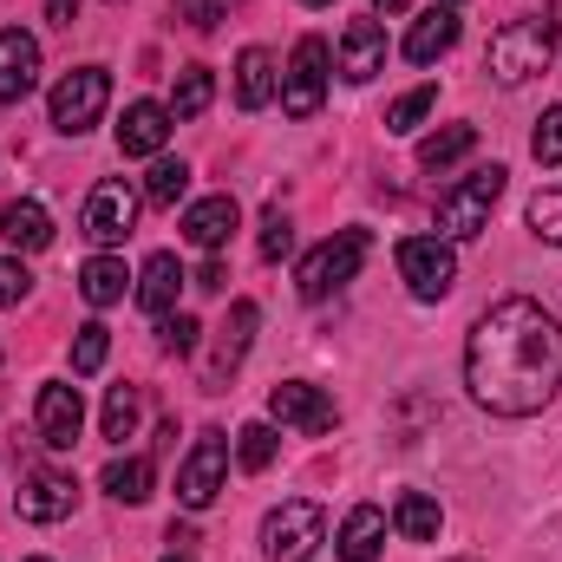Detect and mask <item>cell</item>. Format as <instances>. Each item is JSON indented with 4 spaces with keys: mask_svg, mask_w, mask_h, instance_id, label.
<instances>
[{
    "mask_svg": "<svg viewBox=\"0 0 562 562\" xmlns=\"http://www.w3.org/2000/svg\"><path fill=\"white\" fill-rule=\"evenodd\" d=\"M464 386L497 419L543 413L562 393V321L530 294L484 307L464 340Z\"/></svg>",
    "mask_w": 562,
    "mask_h": 562,
    "instance_id": "obj_1",
    "label": "cell"
},
{
    "mask_svg": "<svg viewBox=\"0 0 562 562\" xmlns=\"http://www.w3.org/2000/svg\"><path fill=\"white\" fill-rule=\"evenodd\" d=\"M504 183H510V170H504V164H484V170H471L464 183H451V190L438 196V236H445V243H471V236L491 223V210H497Z\"/></svg>",
    "mask_w": 562,
    "mask_h": 562,
    "instance_id": "obj_2",
    "label": "cell"
},
{
    "mask_svg": "<svg viewBox=\"0 0 562 562\" xmlns=\"http://www.w3.org/2000/svg\"><path fill=\"white\" fill-rule=\"evenodd\" d=\"M367 249H373V236L367 229H334L301 269H294V288H301V301H327V294H340L347 281L360 276V262H367Z\"/></svg>",
    "mask_w": 562,
    "mask_h": 562,
    "instance_id": "obj_3",
    "label": "cell"
},
{
    "mask_svg": "<svg viewBox=\"0 0 562 562\" xmlns=\"http://www.w3.org/2000/svg\"><path fill=\"white\" fill-rule=\"evenodd\" d=\"M550 53H557L550 20H510V26L491 40V79H497V86H524V79H537V72L550 66Z\"/></svg>",
    "mask_w": 562,
    "mask_h": 562,
    "instance_id": "obj_4",
    "label": "cell"
},
{
    "mask_svg": "<svg viewBox=\"0 0 562 562\" xmlns=\"http://www.w3.org/2000/svg\"><path fill=\"white\" fill-rule=\"evenodd\" d=\"M53 125L66 132V138H86L99 119H105V105H112V72L105 66H72L59 86H53Z\"/></svg>",
    "mask_w": 562,
    "mask_h": 562,
    "instance_id": "obj_5",
    "label": "cell"
},
{
    "mask_svg": "<svg viewBox=\"0 0 562 562\" xmlns=\"http://www.w3.org/2000/svg\"><path fill=\"white\" fill-rule=\"evenodd\" d=\"M327 79H334V46H327L321 33H307V40L294 46L288 72H281V112H288V119H314L321 99H327Z\"/></svg>",
    "mask_w": 562,
    "mask_h": 562,
    "instance_id": "obj_6",
    "label": "cell"
},
{
    "mask_svg": "<svg viewBox=\"0 0 562 562\" xmlns=\"http://www.w3.org/2000/svg\"><path fill=\"white\" fill-rule=\"evenodd\" d=\"M321 543H327V517H321V504H307V497H288L281 510L262 517V550L276 562H307Z\"/></svg>",
    "mask_w": 562,
    "mask_h": 562,
    "instance_id": "obj_7",
    "label": "cell"
},
{
    "mask_svg": "<svg viewBox=\"0 0 562 562\" xmlns=\"http://www.w3.org/2000/svg\"><path fill=\"white\" fill-rule=\"evenodd\" d=\"M138 190L125 183V177H105L92 196H86V210H79V229H86V243H99V249H119L132 229H138Z\"/></svg>",
    "mask_w": 562,
    "mask_h": 562,
    "instance_id": "obj_8",
    "label": "cell"
},
{
    "mask_svg": "<svg viewBox=\"0 0 562 562\" xmlns=\"http://www.w3.org/2000/svg\"><path fill=\"white\" fill-rule=\"evenodd\" d=\"M223 477H229V438L223 431H203L190 445V458L177 464V504L183 510H210L223 497Z\"/></svg>",
    "mask_w": 562,
    "mask_h": 562,
    "instance_id": "obj_9",
    "label": "cell"
},
{
    "mask_svg": "<svg viewBox=\"0 0 562 562\" xmlns=\"http://www.w3.org/2000/svg\"><path fill=\"white\" fill-rule=\"evenodd\" d=\"M400 281L413 288V301H445L458 288V256L445 236H406L400 243Z\"/></svg>",
    "mask_w": 562,
    "mask_h": 562,
    "instance_id": "obj_10",
    "label": "cell"
},
{
    "mask_svg": "<svg viewBox=\"0 0 562 562\" xmlns=\"http://www.w3.org/2000/svg\"><path fill=\"white\" fill-rule=\"evenodd\" d=\"M256 327H262V307H256V301H236L229 321H223V334H216V347H210V360H203V386H210V393H223V386L236 380V367L249 360Z\"/></svg>",
    "mask_w": 562,
    "mask_h": 562,
    "instance_id": "obj_11",
    "label": "cell"
},
{
    "mask_svg": "<svg viewBox=\"0 0 562 562\" xmlns=\"http://www.w3.org/2000/svg\"><path fill=\"white\" fill-rule=\"evenodd\" d=\"M269 419L294 425V431H307V438H321V431H334L340 406H334L321 386H307V380H281L276 393H269Z\"/></svg>",
    "mask_w": 562,
    "mask_h": 562,
    "instance_id": "obj_12",
    "label": "cell"
},
{
    "mask_svg": "<svg viewBox=\"0 0 562 562\" xmlns=\"http://www.w3.org/2000/svg\"><path fill=\"white\" fill-rule=\"evenodd\" d=\"M33 425H40V445H46V451H72V445H79V425H86V400H79V386H66V380L40 386Z\"/></svg>",
    "mask_w": 562,
    "mask_h": 562,
    "instance_id": "obj_13",
    "label": "cell"
},
{
    "mask_svg": "<svg viewBox=\"0 0 562 562\" xmlns=\"http://www.w3.org/2000/svg\"><path fill=\"white\" fill-rule=\"evenodd\" d=\"M13 504H20V524H59V517H72L79 484H72L66 471H26Z\"/></svg>",
    "mask_w": 562,
    "mask_h": 562,
    "instance_id": "obj_14",
    "label": "cell"
},
{
    "mask_svg": "<svg viewBox=\"0 0 562 562\" xmlns=\"http://www.w3.org/2000/svg\"><path fill=\"white\" fill-rule=\"evenodd\" d=\"M380 72H386V26L380 20H347V33H340V79L367 86Z\"/></svg>",
    "mask_w": 562,
    "mask_h": 562,
    "instance_id": "obj_15",
    "label": "cell"
},
{
    "mask_svg": "<svg viewBox=\"0 0 562 562\" xmlns=\"http://www.w3.org/2000/svg\"><path fill=\"white\" fill-rule=\"evenodd\" d=\"M33 86H40V40L7 26L0 33V105H20Z\"/></svg>",
    "mask_w": 562,
    "mask_h": 562,
    "instance_id": "obj_16",
    "label": "cell"
},
{
    "mask_svg": "<svg viewBox=\"0 0 562 562\" xmlns=\"http://www.w3.org/2000/svg\"><path fill=\"white\" fill-rule=\"evenodd\" d=\"M236 229H243V210H236V196H229V190H223V196H203V203H190V210H183V236H190L203 256H216Z\"/></svg>",
    "mask_w": 562,
    "mask_h": 562,
    "instance_id": "obj_17",
    "label": "cell"
},
{
    "mask_svg": "<svg viewBox=\"0 0 562 562\" xmlns=\"http://www.w3.org/2000/svg\"><path fill=\"white\" fill-rule=\"evenodd\" d=\"M170 105H157V99H138V105H125V119H119V150L125 157H164V138H170Z\"/></svg>",
    "mask_w": 562,
    "mask_h": 562,
    "instance_id": "obj_18",
    "label": "cell"
},
{
    "mask_svg": "<svg viewBox=\"0 0 562 562\" xmlns=\"http://www.w3.org/2000/svg\"><path fill=\"white\" fill-rule=\"evenodd\" d=\"M334 550H340V562H380V550H386V510L380 504H353Z\"/></svg>",
    "mask_w": 562,
    "mask_h": 562,
    "instance_id": "obj_19",
    "label": "cell"
},
{
    "mask_svg": "<svg viewBox=\"0 0 562 562\" xmlns=\"http://www.w3.org/2000/svg\"><path fill=\"white\" fill-rule=\"evenodd\" d=\"M451 46H458V7H425L419 20H413V33H406V59L413 66H431Z\"/></svg>",
    "mask_w": 562,
    "mask_h": 562,
    "instance_id": "obj_20",
    "label": "cell"
},
{
    "mask_svg": "<svg viewBox=\"0 0 562 562\" xmlns=\"http://www.w3.org/2000/svg\"><path fill=\"white\" fill-rule=\"evenodd\" d=\"M177 288H183V262H177L170 249H157V256L138 269V288H132V294H138L144 314H157V321H164V314L177 307Z\"/></svg>",
    "mask_w": 562,
    "mask_h": 562,
    "instance_id": "obj_21",
    "label": "cell"
},
{
    "mask_svg": "<svg viewBox=\"0 0 562 562\" xmlns=\"http://www.w3.org/2000/svg\"><path fill=\"white\" fill-rule=\"evenodd\" d=\"M269 99H276V59L262 46H243V59H236V105L262 112Z\"/></svg>",
    "mask_w": 562,
    "mask_h": 562,
    "instance_id": "obj_22",
    "label": "cell"
},
{
    "mask_svg": "<svg viewBox=\"0 0 562 562\" xmlns=\"http://www.w3.org/2000/svg\"><path fill=\"white\" fill-rule=\"evenodd\" d=\"M0 236H7L13 249H46V243H53V216H46V203H33V196L7 203V210H0Z\"/></svg>",
    "mask_w": 562,
    "mask_h": 562,
    "instance_id": "obj_23",
    "label": "cell"
},
{
    "mask_svg": "<svg viewBox=\"0 0 562 562\" xmlns=\"http://www.w3.org/2000/svg\"><path fill=\"white\" fill-rule=\"evenodd\" d=\"M125 288H132V269L119 262V256H92L86 269H79V294L92 301V307H112V301H125Z\"/></svg>",
    "mask_w": 562,
    "mask_h": 562,
    "instance_id": "obj_24",
    "label": "cell"
},
{
    "mask_svg": "<svg viewBox=\"0 0 562 562\" xmlns=\"http://www.w3.org/2000/svg\"><path fill=\"white\" fill-rule=\"evenodd\" d=\"M438 504L425 497V491H400V504H393V530L406 537V543H438Z\"/></svg>",
    "mask_w": 562,
    "mask_h": 562,
    "instance_id": "obj_25",
    "label": "cell"
},
{
    "mask_svg": "<svg viewBox=\"0 0 562 562\" xmlns=\"http://www.w3.org/2000/svg\"><path fill=\"white\" fill-rule=\"evenodd\" d=\"M477 150V125H445V132H431L419 144V170H451V164H464Z\"/></svg>",
    "mask_w": 562,
    "mask_h": 562,
    "instance_id": "obj_26",
    "label": "cell"
},
{
    "mask_svg": "<svg viewBox=\"0 0 562 562\" xmlns=\"http://www.w3.org/2000/svg\"><path fill=\"white\" fill-rule=\"evenodd\" d=\"M210 99H216L210 66H183V72H177V86H170V119H203V112H210Z\"/></svg>",
    "mask_w": 562,
    "mask_h": 562,
    "instance_id": "obj_27",
    "label": "cell"
},
{
    "mask_svg": "<svg viewBox=\"0 0 562 562\" xmlns=\"http://www.w3.org/2000/svg\"><path fill=\"white\" fill-rule=\"evenodd\" d=\"M183 196H190V164H183V157H157V164H150V177H144V203L177 210Z\"/></svg>",
    "mask_w": 562,
    "mask_h": 562,
    "instance_id": "obj_28",
    "label": "cell"
},
{
    "mask_svg": "<svg viewBox=\"0 0 562 562\" xmlns=\"http://www.w3.org/2000/svg\"><path fill=\"white\" fill-rule=\"evenodd\" d=\"M99 484H105V497H119V504H144V497H150V458H112Z\"/></svg>",
    "mask_w": 562,
    "mask_h": 562,
    "instance_id": "obj_29",
    "label": "cell"
},
{
    "mask_svg": "<svg viewBox=\"0 0 562 562\" xmlns=\"http://www.w3.org/2000/svg\"><path fill=\"white\" fill-rule=\"evenodd\" d=\"M431 105H438V86H413L406 99H393V112H386V132H393V138L419 132L425 119H431Z\"/></svg>",
    "mask_w": 562,
    "mask_h": 562,
    "instance_id": "obj_30",
    "label": "cell"
},
{
    "mask_svg": "<svg viewBox=\"0 0 562 562\" xmlns=\"http://www.w3.org/2000/svg\"><path fill=\"white\" fill-rule=\"evenodd\" d=\"M236 464H243V471H269V464H276V425L269 419L243 425V431H236Z\"/></svg>",
    "mask_w": 562,
    "mask_h": 562,
    "instance_id": "obj_31",
    "label": "cell"
},
{
    "mask_svg": "<svg viewBox=\"0 0 562 562\" xmlns=\"http://www.w3.org/2000/svg\"><path fill=\"white\" fill-rule=\"evenodd\" d=\"M105 438H112V445H125V438H132V431H138V386H112V393H105Z\"/></svg>",
    "mask_w": 562,
    "mask_h": 562,
    "instance_id": "obj_32",
    "label": "cell"
},
{
    "mask_svg": "<svg viewBox=\"0 0 562 562\" xmlns=\"http://www.w3.org/2000/svg\"><path fill=\"white\" fill-rule=\"evenodd\" d=\"M105 353H112V334H105L99 321H86V327H79V340H72V373H79V380H86V373H99V367H105Z\"/></svg>",
    "mask_w": 562,
    "mask_h": 562,
    "instance_id": "obj_33",
    "label": "cell"
},
{
    "mask_svg": "<svg viewBox=\"0 0 562 562\" xmlns=\"http://www.w3.org/2000/svg\"><path fill=\"white\" fill-rule=\"evenodd\" d=\"M256 249H262V262H281L288 249H294V223H288V210H262V236H256Z\"/></svg>",
    "mask_w": 562,
    "mask_h": 562,
    "instance_id": "obj_34",
    "label": "cell"
},
{
    "mask_svg": "<svg viewBox=\"0 0 562 562\" xmlns=\"http://www.w3.org/2000/svg\"><path fill=\"white\" fill-rule=\"evenodd\" d=\"M530 229H537L543 243H557V249H562V183L530 196Z\"/></svg>",
    "mask_w": 562,
    "mask_h": 562,
    "instance_id": "obj_35",
    "label": "cell"
},
{
    "mask_svg": "<svg viewBox=\"0 0 562 562\" xmlns=\"http://www.w3.org/2000/svg\"><path fill=\"white\" fill-rule=\"evenodd\" d=\"M196 340H203V327L190 314H164V327H157V347L164 353H196Z\"/></svg>",
    "mask_w": 562,
    "mask_h": 562,
    "instance_id": "obj_36",
    "label": "cell"
},
{
    "mask_svg": "<svg viewBox=\"0 0 562 562\" xmlns=\"http://www.w3.org/2000/svg\"><path fill=\"white\" fill-rule=\"evenodd\" d=\"M530 150H537V164H562V105H550V112L537 119V138H530Z\"/></svg>",
    "mask_w": 562,
    "mask_h": 562,
    "instance_id": "obj_37",
    "label": "cell"
},
{
    "mask_svg": "<svg viewBox=\"0 0 562 562\" xmlns=\"http://www.w3.org/2000/svg\"><path fill=\"white\" fill-rule=\"evenodd\" d=\"M26 294H33V276H26V262L0 256V307H20Z\"/></svg>",
    "mask_w": 562,
    "mask_h": 562,
    "instance_id": "obj_38",
    "label": "cell"
},
{
    "mask_svg": "<svg viewBox=\"0 0 562 562\" xmlns=\"http://www.w3.org/2000/svg\"><path fill=\"white\" fill-rule=\"evenodd\" d=\"M177 20H190V26H216V20H229V7L223 0H177Z\"/></svg>",
    "mask_w": 562,
    "mask_h": 562,
    "instance_id": "obj_39",
    "label": "cell"
},
{
    "mask_svg": "<svg viewBox=\"0 0 562 562\" xmlns=\"http://www.w3.org/2000/svg\"><path fill=\"white\" fill-rule=\"evenodd\" d=\"M196 288H203V294H216V288H229V269H223V262L210 256V262L196 269Z\"/></svg>",
    "mask_w": 562,
    "mask_h": 562,
    "instance_id": "obj_40",
    "label": "cell"
},
{
    "mask_svg": "<svg viewBox=\"0 0 562 562\" xmlns=\"http://www.w3.org/2000/svg\"><path fill=\"white\" fill-rule=\"evenodd\" d=\"M46 20H53V26H72V20H79V0H46Z\"/></svg>",
    "mask_w": 562,
    "mask_h": 562,
    "instance_id": "obj_41",
    "label": "cell"
},
{
    "mask_svg": "<svg viewBox=\"0 0 562 562\" xmlns=\"http://www.w3.org/2000/svg\"><path fill=\"white\" fill-rule=\"evenodd\" d=\"M373 7H380V13H406L413 0H373Z\"/></svg>",
    "mask_w": 562,
    "mask_h": 562,
    "instance_id": "obj_42",
    "label": "cell"
},
{
    "mask_svg": "<svg viewBox=\"0 0 562 562\" xmlns=\"http://www.w3.org/2000/svg\"><path fill=\"white\" fill-rule=\"evenodd\" d=\"M164 562H190V550H170V557H164Z\"/></svg>",
    "mask_w": 562,
    "mask_h": 562,
    "instance_id": "obj_43",
    "label": "cell"
},
{
    "mask_svg": "<svg viewBox=\"0 0 562 562\" xmlns=\"http://www.w3.org/2000/svg\"><path fill=\"white\" fill-rule=\"evenodd\" d=\"M301 7H334V0H301Z\"/></svg>",
    "mask_w": 562,
    "mask_h": 562,
    "instance_id": "obj_44",
    "label": "cell"
},
{
    "mask_svg": "<svg viewBox=\"0 0 562 562\" xmlns=\"http://www.w3.org/2000/svg\"><path fill=\"white\" fill-rule=\"evenodd\" d=\"M26 562H46V557H26Z\"/></svg>",
    "mask_w": 562,
    "mask_h": 562,
    "instance_id": "obj_45",
    "label": "cell"
},
{
    "mask_svg": "<svg viewBox=\"0 0 562 562\" xmlns=\"http://www.w3.org/2000/svg\"><path fill=\"white\" fill-rule=\"evenodd\" d=\"M445 7H458V0H445Z\"/></svg>",
    "mask_w": 562,
    "mask_h": 562,
    "instance_id": "obj_46",
    "label": "cell"
}]
</instances>
